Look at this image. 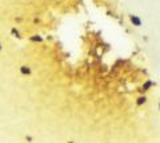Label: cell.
Here are the masks:
<instances>
[{
  "label": "cell",
  "mask_w": 160,
  "mask_h": 143,
  "mask_svg": "<svg viewBox=\"0 0 160 143\" xmlns=\"http://www.w3.org/2000/svg\"><path fill=\"white\" fill-rule=\"evenodd\" d=\"M129 20H131V23L134 24L135 27L142 26V19H140L139 16H136V15H129Z\"/></svg>",
  "instance_id": "1"
},
{
  "label": "cell",
  "mask_w": 160,
  "mask_h": 143,
  "mask_svg": "<svg viewBox=\"0 0 160 143\" xmlns=\"http://www.w3.org/2000/svg\"><path fill=\"white\" fill-rule=\"evenodd\" d=\"M21 72H23V74H27V75H29V74H31V68L27 67V66H23V67H21Z\"/></svg>",
  "instance_id": "2"
},
{
  "label": "cell",
  "mask_w": 160,
  "mask_h": 143,
  "mask_svg": "<svg viewBox=\"0 0 160 143\" xmlns=\"http://www.w3.org/2000/svg\"><path fill=\"white\" fill-rule=\"evenodd\" d=\"M143 103H146V97H142V98H139L137 99V104H143Z\"/></svg>",
  "instance_id": "3"
},
{
  "label": "cell",
  "mask_w": 160,
  "mask_h": 143,
  "mask_svg": "<svg viewBox=\"0 0 160 143\" xmlns=\"http://www.w3.org/2000/svg\"><path fill=\"white\" fill-rule=\"evenodd\" d=\"M3 50V46H1V43H0V51Z\"/></svg>",
  "instance_id": "4"
},
{
  "label": "cell",
  "mask_w": 160,
  "mask_h": 143,
  "mask_svg": "<svg viewBox=\"0 0 160 143\" xmlns=\"http://www.w3.org/2000/svg\"><path fill=\"white\" fill-rule=\"evenodd\" d=\"M68 143H73V142H68Z\"/></svg>",
  "instance_id": "5"
}]
</instances>
